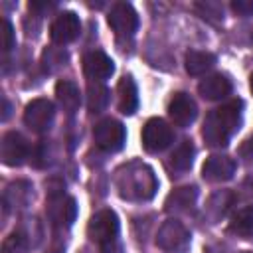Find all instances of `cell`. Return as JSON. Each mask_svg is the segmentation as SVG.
Returning a JSON list of instances; mask_svg holds the SVG:
<instances>
[{
  "label": "cell",
  "instance_id": "6da1fadb",
  "mask_svg": "<svg viewBox=\"0 0 253 253\" xmlns=\"http://www.w3.org/2000/svg\"><path fill=\"white\" fill-rule=\"evenodd\" d=\"M241 107L243 103L239 99H233L208 113L202 136L210 146H225L229 142V138L241 125Z\"/></svg>",
  "mask_w": 253,
  "mask_h": 253
},
{
  "label": "cell",
  "instance_id": "7c38bea8",
  "mask_svg": "<svg viewBox=\"0 0 253 253\" xmlns=\"http://www.w3.org/2000/svg\"><path fill=\"white\" fill-rule=\"evenodd\" d=\"M83 71L87 77L95 79V81H103V79H109L115 71V63L113 59L105 53V51H89L85 57H83Z\"/></svg>",
  "mask_w": 253,
  "mask_h": 253
},
{
  "label": "cell",
  "instance_id": "4316f807",
  "mask_svg": "<svg viewBox=\"0 0 253 253\" xmlns=\"http://www.w3.org/2000/svg\"><path fill=\"white\" fill-rule=\"evenodd\" d=\"M239 156H241L243 160H247V162L253 160V134L239 146Z\"/></svg>",
  "mask_w": 253,
  "mask_h": 253
},
{
  "label": "cell",
  "instance_id": "2e32d148",
  "mask_svg": "<svg viewBox=\"0 0 253 253\" xmlns=\"http://www.w3.org/2000/svg\"><path fill=\"white\" fill-rule=\"evenodd\" d=\"M117 95H119V111L123 115H132L138 107V91L130 75H125L119 85H117Z\"/></svg>",
  "mask_w": 253,
  "mask_h": 253
},
{
  "label": "cell",
  "instance_id": "8992f818",
  "mask_svg": "<svg viewBox=\"0 0 253 253\" xmlns=\"http://www.w3.org/2000/svg\"><path fill=\"white\" fill-rule=\"evenodd\" d=\"M174 140V132L162 119H148L142 126V146L148 152H160Z\"/></svg>",
  "mask_w": 253,
  "mask_h": 253
},
{
  "label": "cell",
  "instance_id": "484cf974",
  "mask_svg": "<svg viewBox=\"0 0 253 253\" xmlns=\"http://www.w3.org/2000/svg\"><path fill=\"white\" fill-rule=\"evenodd\" d=\"M231 8L239 16H249V14H253V0H233Z\"/></svg>",
  "mask_w": 253,
  "mask_h": 253
},
{
  "label": "cell",
  "instance_id": "603a6c76",
  "mask_svg": "<svg viewBox=\"0 0 253 253\" xmlns=\"http://www.w3.org/2000/svg\"><path fill=\"white\" fill-rule=\"evenodd\" d=\"M196 12L204 18V20H208V22H211V24H217V22H221L223 20V8H221V4L219 2H196Z\"/></svg>",
  "mask_w": 253,
  "mask_h": 253
},
{
  "label": "cell",
  "instance_id": "83f0119b",
  "mask_svg": "<svg viewBox=\"0 0 253 253\" xmlns=\"http://www.w3.org/2000/svg\"><path fill=\"white\" fill-rule=\"evenodd\" d=\"M249 87H251V93H253V73H251V81H249Z\"/></svg>",
  "mask_w": 253,
  "mask_h": 253
},
{
  "label": "cell",
  "instance_id": "277c9868",
  "mask_svg": "<svg viewBox=\"0 0 253 253\" xmlns=\"http://www.w3.org/2000/svg\"><path fill=\"white\" fill-rule=\"evenodd\" d=\"M126 138L123 123L115 119H103L93 126V140L105 152H117L123 148Z\"/></svg>",
  "mask_w": 253,
  "mask_h": 253
},
{
  "label": "cell",
  "instance_id": "7402d4cb",
  "mask_svg": "<svg viewBox=\"0 0 253 253\" xmlns=\"http://www.w3.org/2000/svg\"><path fill=\"white\" fill-rule=\"evenodd\" d=\"M109 89L101 81L87 85V107L91 113H101L109 105Z\"/></svg>",
  "mask_w": 253,
  "mask_h": 253
},
{
  "label": "cell",
  "instance_id": "5bb4252c",
  "mask_svg": "<svg viewBox=\"0 0 253 253\" xmlns=\"http://www.w3.org/2000/svg\"><path fill=\"white\" fill-rule=\"evenodd\" d=\"M49 215L53 221L71 225L77 213V206L73 198H65L61 190H51L49 192V208H47Z\"/></svg>",
  "mask_w": 253,
  "mask_h": 253
},
{
  "label": "cell",
  "instance_id": "ffe728a7",
  "mask_svg": "<svg viewBox=\"0 0 253 253\" xmlns=\"http://www.w3.org/2000/svg\"><path fill=\"white\" fill-rule=\"evenodd\" d=\"M229 231L237 237L249 239L253 237V208H241L229 221Z\"/></svg>",
  "mask_w": 253,
  "mask_h": 253
},
{
  "label": "cell",
  "instance_id": "d6986e66",
  "mask_svg": "<svg viewBox=\"0 0 253 253\" xmlns=\"http://www.w3.org/2000/svg\"><path fill=\"white\" fill-rule=\"evenodd\" d=\"M215 63V55L210 51H200V49H190L186 53V71L190 75H202L206 73L211 65Z\"/></svg>",
  "mask_w": 253,
  "mask_h": 253
},
{
  "label": "cell",
  "instance_id": "7a4b0ae2",
  "mask_svg": "<svg viewBox=\"0 0 253 253\" xmlns=\"http://www.w3.org/2000/svg\"><path fill=\"white\" fill-rule=\"evenodd\" d=\"M156 186L152 170L144 164H130L119 172V194L126 200H150Z\"/></svg>",
  "mask_w": 253,
  "mask_h": 253
},
{
  "label": "cell",
  "instance_id": "44dd1931",
  "mask_svg": "<svg viewBox=\"0 0 253 253\" xmlns=\"http://www.w3.org/2000/svg\"><path fill=\"white\" fill-rule=\"evenodd\" d=\"M198 198V190L194 186H186V188H178L174 190L168 198H166V210L168 211H182V210H188Z\"/></svg>",
  "mask_w": 253,
  "mask_h": 253
},
{
  "label": "cell",
  "instance_id": "3957f363",
  "mask_svg": "<svg viewBox=\"0 0 253 253\" xmlns=\"http://www.w3.org/2000/svg\"><path fill=\"white\" fill-rule=\"evenodd\" d=\"M87 233L103 249H109V245L119 235V217H117V213L113 210H101V211H97L89 219Z\"/></svg>",
  "mask_w": 253,
  "mask_h": 253
},
{
  "label": "cell",
  "instance_id": "d4e9b609",
  "mask_svg": "<svg viewBox=\"0 0 253 253\" xmlns=\"http://www.w3.org/2000/svg\"><path fill=\"white\" fill-rule=\"evenodd\" d=\"M0 40H2V49L4 51H10L12 47H14V43H16V38H14V28H12V24L4 18L2 20V32H0Z\"/></svg>",
  "mask_w": 253,
  "mask_h": 253
},
{
  "label": "cell",
  "instance_id": "ac0fdd59",
  "mask_svg": "<svg viewBox=\"0 0 253 253\" xmlns=\"http://www.w3.org/2000/svg\"><path fill=\"white\" fill-rule=\"evenodd\" d=\"M194 162V144L190 140H184L174 148V152L168 158V168L174 172H186Z\"/></svg>",
  "mask_w": 253,
  "mask_h": 253
},
{
  "label": "cell",
  "instance_id": "ba28073f",
  "mask_svg": "<svg viewBox=\"0 0 253 253\" xmlns=\"http://www.w3.org/2000/svg\"><path fill=\"white\" fill-rule=\"evenodd\" d=\"M55 117V107L47 99H34L32 103L26 105L24 111V123L34 130V132H45Z\"/></svg>",
  "mask_w": 253,
  "mask_h": 253
},
{
  "label": "cell",
  "instance_id": "5b68a950",
  "mask_svg": "<svg viewBox=\"0 0 253 253\" xmlns=\"http://www.w3.org/2000/svg\"><path fill=\"white\" fill-rule=\"evenodd\" d=\"M156 245L168 253H186V249L190 247V233L180 221L168 219L158 229Z\"/></svg>",
  "mask_w": 253,
  "mask_h": 253
},
{
  "label": "cell",
  "instance_id": "30bf717a",
  "mask_svg": "<svg viewBox=\"0 0 253 253\" xmlns=\"http://www.w3.org/2000/svg\"><path fill=\"white\" fill-rule=\"evenodd\" d=\"M30 146L28 140L20 134V132H6L2 136V144H0V158L6 166H20L24 164V160L28 158Z\"/></svg>",
  "mask_w": 253,
  "mask_h": 253
},
{
  "label": "cell",
  "instance_id": "52a82bcc",
  "mask_svg": "<svg viewBox=\"0 0 253 253\" xmlns=\"http://www.w3.org/2000/svg\"><path fill=\"white\" fill-rule=\"evenodd\" d=\"M107 22L119 38H130L138 28V16L128 2H117L109 12Z\"/></svg>",
  "mask_w": 253,
  "mask_h": 253
},
{
  "label": "cell",
  "instance_id": "8fae6325",
  "mask_svg": "<svg viewBox=\"0 0 253 253\" xmlns=\"http://www.w3.org/2000/svg\"><path fill=\"white\" fill-rule=\"evenodd\" d=\"M79 32H81V24H79V18L75 12H61L49 28L51 42L59 43V45H65V43H71L73 40H77Z\"/></svg>",
  "mask_w": 253,
  "mask_h": 253
},
{
  "label": "cell",
  "instance_id": "f1b7e54d",
  "mask_svg": "<svg viewBox=\"0 0 253 253\" xmlns=\"http://www.w3.org/2000/svg\"><path fill=\"white\" fill-rule=\"evenodd\" d=\"M243 253H249V251H243Z\"/></svg>",
  "mask_w": 253,
  "mask_h": 253
},
{
  "label": "cell",
  "instance_id": "cb8c5ba5",
  "mask_svg": "<svg viewBox=\"0 0 253 253\" xmlns=\"http://www.w3.org/2000/svg\"><path fill=\"white\" fill-rule=\"evenodd\" d=\"M26 251H28V239L18 231L10 233L2 243V253H26Z\"/></svg>",
  "mask_w": 253,
  "mask_h": 253
},
{
  "label": "cell",
  "instance_id": "9c48e42d",
  "mask_svg": "<svg viewBox=\"0 0 253 253\" xmlns=\"http://www.w3.org/2000/svg\"><path fill=\"white\" fill-rule=\"evenodd\" d=\"M168 115L172 119V123L176 126H190L196 117H198V107H196V101L188 95V93H174V97L170 99V105H168Z\"/></svg>",
  "mask_w": 253,
  "mask_h": 253
},
{
  "label": "cell",
  "instance_id": "4fadbf2b",
  "mask_svg": "<svg viewBox=\"0 0 253 253\" xmlns=\"http://www.w3.org/2000/svg\"><path fill=\"white\" fill-rule=\"evenodd\" d=\"M235 174V160L229 156H210L202 166V176L208 182H225Z\"/></svg>",
  "mask_w": 253,
  "mask_h": 253
},
{
  "label": "cell",
  "instance_id": "9a60e30c",
  "mask_svg": "<svg viewBox=\"0 0 253 253\" xmlns=\"http://www.w3.org/2000/svg\"><path fill=\"white\" fill-rule=\"evenodd\" d=\"M198 91L208 101H219L231 93V81L221 73H213L200 81Z\"/></svg>",
  "mask_w": 253,
  "mask_h": 253
},
{
  "label": "cell",
  "instance_id": "e0dca14e",
  "mask_svg": "<svg viewBox=\"0 0 253 253\" xmlns=\"http://www.w3.org/2000/svg\"><path fill=\"white\" fill-rule=\"evenodd\" d=\"M55 95H57V101L61 103V107L67 111V113H75L81 105V95H79V89L73 81L69 79H61L57 85H55Z\"/></svg>",
  "mask_w": 253,
  "mask_h": 253
}]
</instances>
